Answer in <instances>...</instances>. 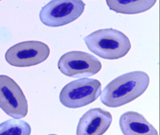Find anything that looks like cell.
Masks as SVG:
<instances>
[{"instance_id":"4","label":"cell","mask_w":160,"mask_h":135,"mask_svg":"<svg viewBox=\"0 0 160 135\" xmlns=\"http://www.w3.org/2000/svg\"><path fill=\"white\" fill-rule=\"evenodd\" d=\"M82 0H52L42 8L40 18L48 27H62L73 22L84 12Z\"/></svg>"},{"instance_id":"6","label":"cell","mask_w":160,"mask_h":135,"mask_svg":"<svg viewBox=\"0 0 160 135\" xmlns=\"http://www.w3.org/2000/svg\"><path fill=\"white\" fill-rule=\"evenodd\" d=\"M102 65L98 59L91 54L72 51L63 54L58 62V68L62 74L73 78L94 75L101 70Z\"/></svg>"},{"instance_id":"11","label":"cell","mask_w":160,"mask_h":135,"mask_svg":"<svg viewBox=\"0 0 160 135\" xmlns=\"http://www.w3.org/2000/svg\"><path fill=\"white\" fill-rule=\"evenodd\" d=\"M31 128L28 123L18 119H10L0 124V135H29Z\"/></svg>"},{"instance_id":"12","label":"cell","mask_w":160,"mask_h":135,"mask_svg":"<svg viewBox=\"0 0 160 135\" xmlns=\"http://www.w3.org/2000/svg\"><path fill=\"white\" fill-rule=\"evenodd\" d=\"M0 1H1V0H0Z\"/></svg>"},{"instance_id":"1","label":"cell","mask_w":160,"mask_h":135,"mask_svg":"<svg viewBox=\"0 0 160 135\" xmlns=\"http://www.w3.org/2000/svg\"><path fill=\"white\" fill-rule=\"evenodd\" d=\"M149 84L148 74L134 71L122 75L109 82L101 93V101L107 106L118 107L143 94Z\"/></svg>"},{"instance_id":"3","label":"cell","mask_w":160,"mask_h":135,"mask_svg":"<svg viewBox=\"0 0 160 135\" xmlns=\"http://www.w3.org/2000/svg\"><path fill=\"white\" fill-rule=\"evenodd\" d=\"M102 93V84L94 79L83 78L65 85L60 94V101L70 108L82 107L95 101Z\"/></svg>"},{"instance_id":"9","label":"cell","mask_w":160,"mask_h":135,"mask_svg":"<svg viewBox=\"0 0 160 135\" xmlns=\"http://www.w3.org/2000/svg\"><path fill=\"white\" fill-rule=\"evenodd\" d=\"M119 125L125 135H156V129L145 117L135 112H127L121 116Z\"/></svg>"},{"instance_id":"8","label":"cell","mask_w":160,"mask_h":135,"mask_svg":"<svg viewBox=\"0 0 160 135\" xmlns=\"http://www.w3.org/2000/svg\"><path fill=\"white\" fill-rule=\"evenodd\" d=\"M112 120V115L109 112L100 108L91 109L79 120L77 135H102L109 128Z\"/></svg>"},{"instance_id":"5","label":"cell","mask_w":160,"mask_h":135,"mask_svg":"<svg viewBox=\"0 0 160 135\" xmlns=\"http://www.w3.org/2000/svg\"><path fill=\"white\" fill-rule=\"evenodd\" d=\"M50 49L46 44L39 41H26L10 48L5 53L6 61L16 67L37 65L49 57Z\"/></svg>"},{"instance_id":"2","label":"cell","mask_w":160,"mask_h":135,"mask_svg":"<svg viewBox=\"0 0 160 135\" xmlns=\"http://www.w3.org/2000/svg\"><path fill=\"white\" fill-rule=\"evenodd\" d=\"M88 49L100 58L114 60L125 56L131 48L123 33L112 29L99 30L84 38Z\"/></svg>"},{"instance_id":"10","label":"cell","mask_w":160,"mask_h":135,"mask_svg":"<svg viewBox=\"0 0 160 135\" xmlns=\"http://www.w3.org/2000/svg\"><path fill=\"white\" fill-rule=\"evenodd\" d=\"M157 0H106L109 9L124 14L144 13L154 6Z\"/></svg>"},{"instance_id":"7","label":"cell","mask_w":160,"mask_h":135,"mask_svg":"<svg viewBox=\"0 0 160 135\" xmlns=\"http://www.w3.org/2000/svg\"><path fill=\"white\" fill-rule=\"evenodd\" d=\"M0 108L14 119L24 118L28 113V101L23 91L5 75H0Z\"/></svg>"}]
</instances>
